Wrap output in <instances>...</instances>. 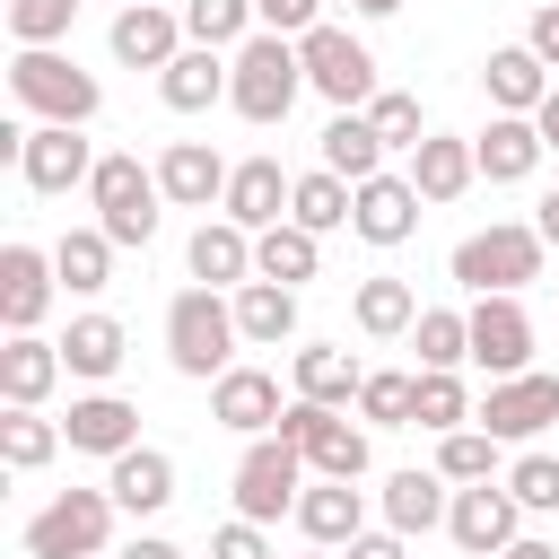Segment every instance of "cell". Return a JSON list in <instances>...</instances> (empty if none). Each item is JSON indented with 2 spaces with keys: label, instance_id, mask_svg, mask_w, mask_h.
I'll list each match as a JSON object with an SVG mask.
<instances>
[{
  "label": "cell",
  "instance_id": "6da1fadb",
  "mask_svg": "<svg viewBox=\"0 0 559 559\" xmlns=\"http://www.w3.org/2000/svg\"><path fill=\"white\" fill-rule=\"evenodd\" d=\"M236 297H218V288H183L175 306H166V358H175V376H192V384H218L227 367H236Z\"/></svg>",
  "mask_w": 559,
  "mask_h": 559
},
{
  "label": "cell",
  "instance_id": "7a4b0ae2",
  "mask_svg": "<svg viewBox=\"0 0 559 559\" xmlns=\"http://www.w3.org/2000/svg\"><path fill=\"white\" fill-rule=\"evenodd\" d=\"M306 96V61H297V44L288 35H245L236 44V61H227V105L245 114V122H288V105Z\"/></svg>",
  "mask_w": 559,
  "mask_h": 559
},
{
  "label": "cell",
  "instance_id": "3957f363",
  "mask_svg": "<svg viewBox=\"0 0 559 559\" xmlns=\"http://www.w3.org/2000/svg\"><path fill=\"white\" fill-rule=\"evenodd\" d=\"M9 96H17L26 122H70V131H87L96 105H105L96 70H79L70 52H17L9 61Z\"/></svg>",
  "mask_w": 559,
  "mask_h": 559
},
{
  "label": "cell",
  "instance_id": "277c9868",
  "mask_svg": "<svg viewBox=\"0 0 559 559\" xmlns=\"http://www.w3.org/2000/svg\"><path fill=\"white\" fill-rule=\"evenodd\" d=\"M542 227H515V218H498V227H472L463 245H454V280L472 288V297H515V288H533L542 280Z\"/></svg>",
  "mask_w": 559,
  "mask_h": 559
},
{
  "label": "cell",
  "instance_id": "5b68a950",
  "mask_svg": "<svg viewBox=\"0 0 559 559\" xmlns=\"http://www.w3.org/2000/svg\"><path fill=\"white\" fill-rule=\"evenodd\" d=\"M87 201H96V227H105L114 245H148L166 192H157V166H140L131 148H105L96 175H87Z\"/></svg>",
  "mask_w": 559,
  "mask_h": 559
},
{
  "label": "cell",
  "instance_id": "8992f818",
  "mask_svg": "<svg viewBox=\"0 0 559 559\" xmlns=\"http://www.w3.org/2000/svg\"><path fill=\"white\" fill-rule=\"evenodd\" d=\"M297 61H306V87H314L323 105H341V114H367V105H376V52H367L349 26L297 35Z\"/></svg>",
  "mask_w": 559,
  "mask_h": 559
},
{
  "label": "cell",
  "instance_id": "52a82bcc",
  "mask_svg": "<svg viewBox=\"0 0 559 559\" xmlns=\"http://www.w3.org/2000/svg\"><path fill=\"white\" fill-rule=\"evenodd\" d=\"M114 489H61L35 524H26V559H96L114 542Z\"/></svg>",
  "mask_w": 559,
  "mask_h": 559
},
{
  "label": "cell",
  "instance_id": "ba28073f",
  "mask_svg": "<svg viewBox=\"0 0 559 559\" xmlns=\"http://www.w3.org/2000/svg\"><path fill=\"white\" fill-rule=\"evenodd\" d=\"M297 498H306V454L288 437H253L245 463H236V515L280 524V515H297Z\"/></svg>",
  "mask_w": 559,
  "mask_h": 559
},
{
  "label": "cell",
  "instance_id": "9c48e42d",
  "mask_svg": "<svg viewBox=\"0 0 559 559\" xmlns=\"http://www.w3.org/2000/svg\"><path fill=\"white\" fill-rule=\"evenodd\" d=\"M280 437L306 454V472H314V480H358V472H367V428H349V419H341V411H323V402H288Z\"/></svg>",
  "mask_w": 559,
  "mask_h": 559
},
{
  "label": "cell",
  "instance_id": "30bf717a",
  "mask_svg": "<svg viewBox=\"0 0 559 559\" xmlns=\"http://www.w3.org/2000/svg\"><path fill=\"white\" fill-rule=\"evenodd\" d=\"M559 419V376H507V384H489V402L472 411V428H489L498 445H533L542 428Z\"/></svg>",
  "mask_w": 559,
  "mask_h": 559
},
{
  "label": "cell",
  "instance_id": "8fae6325",
  "mask_svg": "<svg viewBox=\"0 0 559 559\" xmlns=\"http://www.w3.org/2000/svg\"><path fill=\"white\" fill-rule=\"evenodd\" d=\"M472 367H489V384L533 376V314L515 297H472Z\"/></svg>",
  "mask_w": 559,
  "mask_h": 559
},
{
  "label": "cell",
  "instance_id": "7c38bea8",
  "mask_svg": "<svg viewBox=\"0 0 559 559\" xmlns=\"http://www.w3.org/2000/svg\"><path fill=\"white\" fill-rule=\"evenodd\" d=\"M515 489L507 480H472V489H454V507H445V533H454V550H472V559H498L507 542H524L515 533Z\"/></svg>",
  "mask_w": 559,
  "mask_h": 559
},
{
  "label": "cell",
  "instance_id": "4fadbf2b",
  "mask_svg": "<svg viewBox=\"0 0 559 559\" xmlns=\"http://www.w3.org/2000/svg\"><path fill=\"white\" fill-rule=\"evenodd\" d=\"M17 175H26V192H79V183L96 175V148H87L70 122H26Z\"/></svg>",
  "mask_w": 559,
  "mask_h": 559
},
{
  "label": "cell",
  "instance_id": "5bb4252c",
  "mask_svg": "<svg viewBox=\"0 0 559 559\" xmlns=\"http://www.w3.org/2000/svg\"><path fill=\"white\" fill-rule=\"evenodd\" d=\"M210 419L236 428V437H280V419H288L280 376H271V367H227V376L210 384Z\"/></svg>",
  "mask_w": 559,
  "mask_h": 559
},
{
  "label": "cell",
  "instance_id": "9a60e30c",
  "mask_svg": "<svg viewBox=\"0 0 559 559\" xmlns=\"http://www.w3.org/2000/svg\"><path fill=\"white\" fill-rule=\"evenodd\" d=\"M288 192H297V175H280V157H245V166L227 175L218 218H236L245 236H271V227L288 218Z\"/></svg>",
  "mask_w": 559,
  "mask_h": 559
},
{
  "label": "cell",
  "instance_id": "2e32d148",
  "mask_svg": "<svg viewBox=\"0 0 559 559\" xmlns=\"http://www.w3.org/2000/svg\"><path fill=\"white\" fill-rule=\"evenodd\" d=\"M227 157L210 148V140H166V157H157V192L175 201V210H210V201H227Z\"/></svg>",
  "mask_w": 559,
  "mask_h": 559
},
{
  "label": "cell",
  "instance_id": "e0dca14e",
  "mask_svg": "<svg viewBox=\"0 0 559 559\" xmlns=\"http://www.w3.org/2000/svg\"><path fill=\"white\" fill-rule=\"evenodd\" d=\"M52 288H61L52 253H35V245H0V323H9V332H35L44 306H52Z\"/></svg>",
  "mask_w": 559,
  "mask_h": 559
},
{
  "label": "cell",
  "instance_id": "ac0fdd59",
  "mask_svg": "<svg viewBox=\"0 0 559 559\" xmlns=\"http://www.w3.org/2000/svg\"><path fill=\"white\" fill-rule=\"evenodd\" d=\"M175 52H183V9H166V0L114 9V61H131V70H166Z\"/></svg>",
  "mask_w": 559,
  "mask_h": 559
},
{
  "label": "cell",
  "instance_id": "d6986e66",
  "mask_svg": "<svg viewBox=\"0 0 559 559\" xmlns=\"http://www.w3.org/2000/svg\"><path fill=\"white\" fill-rule=\"evenodd\" d=\"M61 376H70V367H61V341L9 332V349H0V402H9V411H44V393H52Z\"/></svg>",
  "mask_w": 559,
  "mask_h": 559
},
{
  "label": "cell",
  "instance_id": "ffe728a7",
  "mask_svg": "<svg viewBox=\"0 0 559 559\" xmlns=\"http://www.w3.org/2000/svg\"><path fill=\"white\" fill-rule=\"evenodd\" d=\"M61 437H70V454H131L140 445V411L122 402V393H79L70 402V419H61Z\"/></svg>",
  "mask_w": 559,
  "mask_h": 559
},
{
  "label": "cell",
  "instance_id": "44dd1931",
  "mask_svg": "<svg viewBox=\"0 0 559 559\" xmlns=\"http://www.w3.org/2000/svg\"><path fill=\"white\" fill-rule=\"evenodd\" d=\"M472 183H480V157H472L463 131H428V140L411 148V192H419V201H463Z\"/></svg>",
  "mask_w": 559,
  "mask_h": 559
},
{
  "label": "cell",
  "instance_id": "7402d4cb",
  "mask_svg": "<svg viewBox=\"0 0 559 559\" xmlns=\"http://www.w3.org/2000/svg\"><path fill=\"white\" fill-rule=\"evenodd\" d=\"M411 227H419V192H411V175H376V183H358V201H349V236H367V245H411Z\"/></svg>",
  "mask_w": 559,
  "mask_h": 559
},
{
  "label": "cell",
  "instance_id": "603a6c76",
  "mask_svg": "<svg viewBox=\"0 0 559 559\" xmlns=\"http://www.w3.org/2000/svg\"><path fill=\"white\" fill-rule=\"evenodd\" d=\"M297 533H306L314 550H349V542L367 533V498H358V480H314V489L297 498Z\"/></svg>",
  "mask_w": 559,
  "mask_h": 559
},
{
  "label": "cell",
  "instance_id": "cb8c5ba5",
  "mask_svg": "<svg viewBox=\"0 0 559 559\" xmlns=\"http://www.w3.org/2000/svg\"><path fill=\"white\" fill-rule=\"evenodd\" d=\"M480 87H489L498 114H542V96H550V61H542L533 44H498V52L480 61Z\"/></svg>",
  "mask_w": 559,
  "mask_h": 559
},
{
  "label": "cell",
  "instance_id": "d4e9b609",
  "mask_svg": "<svg viewBox=\"0 0 559 559\" xmlns=\"http://www.w3.org/2000/svg\"><path fill=\"white\" fill-rule=\"evenodd\" d=\"M157 96H166V114H210V105H227V61L210 44H183L157 70Z\"/></svg>",
  "mask_w": 559,
  "mask_h": 559
},
{
  "label": "cell",
  "instance_id": "484cf974",
  "mask_svg": "<svg viewBox=\"0 0 559 559\" xmlns=\"http://www.w3.org/2000/svg\"><path fill=\"white\" fill-rule=\"evenodd\" d=\"M542 131H533V114H489V131L472 140V157H480V175L489 183H524L533 166H542Z\"/></svg>",
  "mask_w": 559,
  "mask_h": 559
},
{
  "label": "cell",
  "instance_id": "4316f807",
  "mask_svg": "<svg viewBox=\"0 0 559 559\" xmlns=\"http://www.w3.org/2000/svg\"><path fill=\"white\" fill-rule=\"evenodd\" d=\"M105 489H114V507H122V515H157V507H175V454H157V445L114 454Z\"/></svg>",
  "mask_w": 559,
  "mask_h": 559
},
{
  "label": "cell",
  "instance_id": "83f0119b",
  "mask_svg": "<svg viewBox=\"0 0 559 559\" xmlns=\"http://www.w3.org/2000/svg\"><path fill=\"white\" fill-rule=\"evenodd\" d=\"M192 280L201 288H245L253 280V236L236 218H201L192 227Z\"/></svg>",
  "mask_w": 559,
  "mask_h": 559
},
{
  "label": "cell",
  "instance_id": "f1b7e54d",
  "mask_svg": "<svg viewBox=\"0 0 559 559\" xmlns=\"http://www.w3.org/2000/svg\"><path fill=\"white\" fill-rule=\"evenodd\" d=\"M445 507H454V498H445V472H393V480H384V533H402V542H411V533H437Z\"/></svg>",
  "mask_w": 559,
  "mask_h": 559
},
{
  "label": "cell",
  "instance_id": "f546056e",
  "mask_svg": "<svg viewBox=\"0 0 559 559\" xmlns=\"http://www.w3.org/2000/svg\"><path fill=\"white\" fill-rule=\"evenodd\" d=\"M323 271V236H306L297 218H280L271 236H253V280H280V288H306Z\"/></svg>",
  "mask_w": 559,
  "mask_h": 559
},
{
  "label": "cell",
  "instance_id": "4dcf8cb0",
  "mask_svg": "<svg viewBox=\"0 0 559 559\" xmlns=\"http://www.w3.org/2000/svg\"><path fill=\"white\" fill-rule=\"evenodd\" d=\"M323 166H332L341 183H376V175H384L376 122H367V114H332V122H323Z\"/></svg>",
  "mask_w": 559,
  "mask_h": 559
},
{
  "label": "cell",
  "instance_id": "1f68e13d",
  "mask_svg": "<svg viewBox=\"0 0 559 559\" xmlns=\"http://www.w3.org/2000/svg\"><path fill=\"white\" fill-rule=\"evenodd\" d=\"M349 323H358L367 341H393V332H411V323H419V297H411V280H393V271L358 280V297H349Z\"/></svg>",
  "mask_w": 559,
  "mask_h": 559
},
{
  "label": "cell",
  "instance_id": "d6a6232c",
  "mask_svg": "<svg viewBox=\"0 0 559 559\" xmlns=\"http://www.w3.org/2000/svg\"><path fill=\"white\" fill-rule=\"evenodd\" d=\"M236 332H245L253 349H280V341L297 332V288H280V280H245V288H236Z\"/></svg>",
  "mask_w": 559,
  "mask_h": 559
},
{
  "label": "cell",
  "instance_id": "836d02e7",
  "mask_svg": "<svg viewBox=\"0 0 559 559\" xmlns=\"http://www.w3.org/2000/svg\"><path fill=\"white\" fill-rule=\"evenodd\" d=\"M358 384H367V367H358L349 349H332V341L297 349V402H323V411H341V402H358Z\"/></svg>",
  "mask_w": 559,
  "mask_h": 559
},
{
  "label": "cell",
  "instance_id": "e575fe53",
  "mask_svg": "<svg viewBox=\"0 0 559 559\" xmlns=\"http://www.w3.org/2000/svg\"><path fill=\"white\" fill-rule=\"evenodd\" d=\"M122 349H131V341H122V323H114V314H79V323L61 332V367H70V376H87V384H105V376L122 367Z\"/></svg>",
  "mask_w": 559,
  "mask_h": 559
},
{
  "label": "cell",
  "instance_id": "d590c367",
  "mask_svg": "<svg viewBox=\"0 0 559 559\" xmlns=\"http://www.w3.org/2000/svg\"><path fill=\"white\" fill-rule=\"evenodd\" d=\"M349 201H358V183H341L332 166H314V175H297L288 218H297L306 236H332V227H349Z\"/></svg>",
  "mask_w": 559,
  "mask_h": 559
},
{
  "label": "cell",
  "instance_id": "8d00e7d4",
  "mask_svg": "<svg viewBox=\"0 0 559 559\" xmlns=\"http://www.w3.org/2000/svg\"><path fill=\"white\" fill-rule=\"evenodd\" d=\"M52 271H61L70 297H96V288L114 280V236H105V227H70V236L52 245Z\"/></svg>",
  "mask_w": 559,
  "mask_h": 559
},
{
  "label": "cell",
  "instance_id": "74e56055",
  "mask_svg": "<svg viewBox=\"0 0 559 559\" xmlns=\"http://www.w3.org/2000/svg\"><path fill=\"white\" fill-rule=\"evenodd\" d=\"M411 341H419V376H454V367L472 358V314H454V306H419Z\"/></svg>",
  "mask_w": 559,
  "mask_h": 559
},
{
  "label": "cell",
  "instance_id": "f35d334b",
  "mask_svg": "<svg viewBox=\"0 0 559 559\" xmlns=\"http://www.w3.org/2000/svg\"><path fill=\"white\" fill-rule=\"evenodd\" d=\"M61 445H70L61 419H44V411H0V463H9V472H44Z\"/></svg>",
  "mask_w": 559,
  "mask_h": 559
},
{
  "label": "cell",
  "instance_id": "ab89813d",
  "mask_svg": "<svg viewBox=\"0 0 559 559\" xmlns=\"http://www.w3.org/2000/svg\"><path fill=\"white\" fill-rule=\"evenodd\" d=\"M358 419H367V428H411V419H419V376H402V367H367V384H358Z\"/></svg>",
  "mask_w": 559,
  "mask_h": 559
},
{
  "label": "cell",
  "instance_id": "60d3db41",
  "mask_svg": "<svg viewBox=\"0 0 559 559\" xmlns=\"http://www.w3.org/2000/svg\"><path fill=\"white\" fill-rule=\"evenodd\" d=\"M183 35L192 44H245V35H262V17H253V0H183Z\"/></svg>",
  "mask_w": 559,
  "mask_h": 559
},
{
  "label": "cell",
  "instance_id": "b9f144b4",
  "mask_svg": "<svg viewBox=\"0 0 559 559\" xmlns=\"http://www.w3.org/2000/svg\"><path fill=\"white\" fill-rule=\"evenodd\" d=\"M437 472H445L454 489L489 480V472H498V437H489V428H454V437H437Z\"/></svg>",
  "mask_w": 559,
  "mask_h": 559
},
{
  "label": "cell",
  "instance_id": "7bdbcfd3",
  "mask_svg": "<svg viewBox=\"0 0 559 559\" xmlns=\"http://www.w3.org/2000/svg\"><path fill=\"white\" fill-rule=\"evenodd\" d=\"M70 17H79V0H9V35H17V52H52V44L70 35Z\"/></svg>",
  "mask_w": 559,
  "mask_h": 559
},
{
  "label": "cell",
  "instance_id": "ee69618b",
  "mask_svg": "<svg viewBox=\"0 0 559 559\" xmlns=\"http://www.w3.org/2000/svg\"><path fill=\"white\" fill-rule=\"evenodd\" d=\"M472 393H463V376H419V419L411 428H437V437H454V428H472Z\"/></svg>",
  "mask_w": 559,
  "mask_h": 559
},
{
  "label": "cell",
  "instance_id": "f6af8a7d",
  "mask_svg": "<svg viewBox=\"0 0 559 559\" xmlns=\"http://www.w3.org/2000/svg\"><path fill=\"white\" fill-rule=\"evenodd\" d=\"M367 122H376V140H384V148H419V140H428V122H419V96H411V87H376Z\"/></svg>",
  "mask_w": 559,
  "mask_h": 559
},
{
  "label": "cell",
  "instance_id": "bcb514c9",
  "mask_svg": "<svg viewBox=\"0 0 559 559\" xmlns=\"http://www.w3.org/2000/svg\"><path fill=\"white\" fill-rule=\"evenodd\" d=\"M507 489H515V507H524V515H550V507H559V454H515Z\"/></svg>",
  "mask_w": 559,
  "mask_h": 559
},
{
  "label": "cell",
  "instance_id": "7dc6e473",
  "mask_svg": "<svg viewBox=\"0 0 559 559\" xmlns=\"http://www.w3.org/2000/svg\"><path fill=\"white\" fill-rule=\"evenodd\" d=\"M253 17H262V35H314L323 26V0H253Z\"/></svg>",
  "mask_w": 559,
  "mask_h": 559
},
{
  "label": "cell",
  "instance_id": "c3c4849f",
  "mask_svg": "<svg viewBox=\"0 0 559 559\" xmlns=\"http://www.w3.org/2000/svg\"><path fill=\"white\" fill-rule=\"evenodd\" d=\"M210 559H280V550L262 542V524H245V515H236V524H218V533H210Z\"/></svg>",
  "mask_w": 559,
  "mask_h": 559
},
{
  "label": "cell",
  "instance_id": "681fc988",
  "mask_svg": "<svg viewBox=\"0 0 559 559\" xmlns=\"http://www.w3.org/2000/svg\"><path fill=\"white\" fill-rule=\"evenodd\" d=\"M341 559H411V550H402V533H358Z\"/></svg>",
  "mask_w": 559,
  "mask_h": 559
},
{
  "label": "cell",
  "instance_id": "f907efd6",
  "mask_svg": "<svg viewBox=\"0 0 559 559\" xmlns=\"http://www.w3.org/2000/svg\"><path fill=\"white\" fill-rule=\"evenodd\" d=\"M524 44H533V52L559 70V9H533V35H524Z\"/></svg>",
  "mask_w": 559,
  "mask_h": 559
},
{
  "label": "cell",
  "instance_id": "816d5d0a",
  "mask_svg": "<svg viewBox=\"0 0 559 559\" xmlns=\"http://www.w3.org/2000/svg\"><path fill=\"white\" fill-rule=\"evenodd\" d=\"M122 559H183L166 533H140V542H122Z\"/></svg>",
  "mask_w": 559,
  "mask_h": 559
},
{
  "label": "cell",
  "instance_id": "f5cc1de1",
  "mask_svg": "<svg viewBox=\"0 0 559 559\" xmlns=\"http://www.w3.org/2000/svg\"><path fill=\"white\" fill-rule=\"evenodd\" d=\"M533 131H542V140H550V148H559V87H550V96H542V114H533Z\"/></svg>",
  "mask_w": 559,
  "mask_h": 559
},
{
  "label": "cell",
  "instance_id": "db71d44e",
  "mask_svg": "<svg viewBox=\"0 0 559 559\" xmlns=\"http://www.w3.org/2000/svg\"><path fill=\"white\" fill-rule=\"evenodd\" d=\"M533 227H542V245H559V192H542V210H533Z\"/></svg>",
  "mask_w": 559,
  "mask_h": 559
},
{
  "label": "cell",
  "instance_id": "11a10c76",
  "mask_svg": "<svg viewBox=\"0 0 559 559\" xmlns=\"http://www.w3.org/2000/svg\"><path fill=\"white\" fill-rule=\"evenodd\" d=\"M498 559H559V550H550V542H507Z\"/></svg>",
  "mask_w": 559,
  "mask_h": 559
},
{
  "label": "cell",
  "instance_id": "9f6ffc18",
  "mask_svg": "<svg viewBox=\"0 0 559 559\" xmlns=\"http://www.w3.org/2000/svg\"><path fill=\"white\" fill-rule=\"evenodd\" d=\"M349 9H358V17H393L402 0H349Z\"/></svg>",
  "mask_w": 559,
  "mask_h": 559
},
{
  "label": "cell",
  "instance_id": "6f0895ef",
  "mask_svg": "<svg viewBox=\"0 0 559 559\" xmlns=\"http://www.w3.org/2000/svg\"><path fill=\"white\" fill-rule=\"evenodd\" d=\"M306 559H332V550H306Z\"/></svg>",
  "mask_w": 559,
  "mask_h": 559
},
{
  "label": "cell",
  "instance_id": "680465c9",
  "mask_svg": "<svg viewBox=\"0 0 559 559\" xmlns=\"http://www.w3.org/2000/svg\"><path fill=\"white\" fill-rule=\"evenodd\" d=\"M122 9H140V0H122Z\"/></svg>",
  "mask_w": 559,
  "mask_h": 559
}]
</instances>
